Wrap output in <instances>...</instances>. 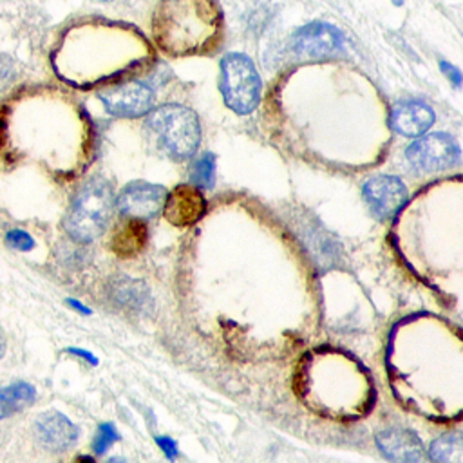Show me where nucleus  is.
<instances>
[{"label":"nucleus","instance_id":"nucleus-23","mask_svg":"<svg viewBox=\"0 0 463 463\" xmlns=\"http://www.w3.org/2000/svg\"><path fill=\"white\" fill-rule=\"evenodd\" d=\"M67 353H71V355L75 356H80V358L87 360L89 364L98 365V356L93 355V353L87 351V349H82V347H67Z\"/></svg>","mask_w":463,"mask_h":463},{"label":"nucleus","instance_id":"nucleus-19","mask_svg":"<svg viewBox=\"0 0 463 463\" xmlns=\"http://www.w3.org/2000/svg\"><path fill=\"white\" fill-rule=\"evenodd\" d=\"M120 434H118V429L114 427V423L107 422L102 423L96 431V437L93 440V449L96 455H103V453H107L112 446H114L116 441H118Z\"/></svg>","mask_w":463,"mask_h":463},{"label":"nucleus","instance_id":"nucleus-16","mask_svg":"<svg viewBox=\"0 0 463 463\" xmlns=\"http://www.w3.org/2000/svg\"><path fill=\"white\" fill-rule=\"evenodd\" d=\"M111 294L114 301L125 308H132V310H145L151 301L149 288L142 281L129 279V277H118L112 281Z\"/></svg>","mask_w":463,"mask_h":463},{"label":"nucleus","instance_id":"nucleus-24","mask_svg":"<svg viewBox=\"0 0 463 463\" xmlns=\"http://www.w3.org/2000/svg\"><path fill=\"white\" fill-rule=\"evenodd\" d=\"M66 303H67V306L73 308V310H76V312L80 313V315H91V313H93V310H91L89 306H85L84 303L76 301V298H67Z\"/></svg>","mask_w":463,"mask_h":463},{"label":"nucleus","instance_id":"nucleus-6","mask_svg":"<svg viewBox=\"0 0 463 463\" xmlns=\"http://www.w3.org/2000/svg\"><path fill=\"white\" fill-rule=\"evenodd\" d=\"M342 35L337 27L313 22L301 27L291 38V51L304 60H322L342 51Z\"/></svg>","mask_w":463,"mask_h":463},{"label":"nucleus","instance_id":"nucleus-28","mask_svg":"<svg viewBox=\"0 0 463 463\" xmlns=\"http://www.w3.org/2000/svg\"><path fill=\"white\" fill-rule=\"evenodd\" d=\"M107 463H127L123 458H111Z\"/></svg>","mask_w":463,"mask_h":463},{"label":"nucleus","instance_id":"nucleus-8","mask_svg":"<svg viewBox=\"0 0 463 463\" xmlns=\"http://www.w3.org/2000/svg\"><path fill=\"white\" fill-rule=\"evenodd\" d=\"M364 199L379 219H391L407 203V187L395 176H374L364 183Z\"/></svg>","mask_w":463,"mask_h":463},{"label":"nucleus","instance_id":"nucleus-5","mask_svg":"<svg viewBox=\"0 0 463 463\" xmlns=\"http://www.w3.org/2000/svg\"><path fill=\"white\" fill-rule=\"evenodd\" d=\"M405 156L420 172H438L453 167L458 161L460 151L455 139L447 134H429L413 142Z\"/></svg>","mask_w":463,"mask_h":463},{"label":"nucleus","instance_id":"nucleus-14","mask_svg":"<svg viewBox=\"0 0 463 463\" xmlns=\"http://www.w3.org/2000/svg\"><path fill=\"white\" fill-rule=\"evenodd\" d=\"M111 245L118 257H134L147 245V227L139 219H129L114 232Z\"/></svg>","mask_w":463,"mask_h":463},{"label":"nucleus","instance_id":"nucleus-15","mask_svg":"<svg viewBox=\"0 0 463 463\" xmlns=\"http://www.w3.org/2000/svg\"><path fill=\"white\" fill-rule=\"evenodd\" d=\"M36 391L29 382H15L0 389V420L20 413L35 402Z\"/></svg>","mask_w":463,"mask_h":463},{"label":"nucleus","instance_id":"nucleus-3","mask_svg":"<svg viewBox=\"0 0 463 463\" xmlns=\"http://www.w3.org/2000/svg\"><path fill=\"white\" fill-rule=\"evenodd\" d=\"M149 127L170 156L185 160L196 154L201 142V127L196 112L169 103L161 105L149 116Z\"/></svg>","mask_w":463,"mask_h":463},{"label":"nucleus","instance_id":"nucleus-12","mask_svg":"<svg viewBox=\"0 0 463 463\" xmlns=\"http://www.w3.org/2000/svg\"><path fill=\"white\" fill-rule=\"evenodd\" d=\"M434 123V111L422 102H400L393 107L389 125L407 138H418Z\"/></svg>","mask_w":463,"mask_h":463},{"label":"nucleus","instance_id":"nucleus-10","mask_svg":"<svg viewBox=\"0 0 463 463\" xmlns=\"http://www.w3.org/2000/svg\"><path fill=\"white\" fill-rule=\"evenodd\" d=\"M163 214L174 227H192L206 214V199L194 185H179L167 194Z\"/></svg>","mask_w":463,"mask_h":463},{"label":"nucleus","instance_id":"nucleus-11","mask_svg":"<svg viewBox=\"0 0 463 463\" xmlns=\"http://www.w3.org/2000/svg\"><path fill=\"white\" fill-rule=\"evenodd\" d=\"M377 446L391 463H429V455L420 438L407 429L391 427L377 434Z\"/></svg>","mask_w":463,"mask_h":463},{"label":"nucleus","instance_id":"nucleus-22","mask_svg":"<svg viewBox=\"0 0 463 463\" xmlns=\"http://www.w3.org/2000/svg\"><path fill=\"white\" fill-rule=\"evenodd\" d=\"M440 69H441V73L449 78L450 84L455 85V87H462L463 75L458 67L453 66V63H449V62H440Z\"/></svg>","mask_w":463,"mask_h":463},{"label":"nucleus","instance_id":"nucleus-29","mask_svg":"<svg viewBox=\"0 0 463 463\" xmlns=\"http://www.w3.org/2000/svg\"><path fill=\"white\" fill-rule=\"evenodd\" d=\"M0 349H2V342H0Z\"/></svg>","mask_w":463,"mask_h":463},{"label":"nucleus","instance_id":"nucleus-4","mask_svg":"<svg viewBox=\"0 0 463 463\" xmlns=\"http://www.w3.org/2000/svg\"><path fill=\"white\" fill-rule=\"evenodd\" d=\"M221 89L228 107L237 114H248L261 100V78L246 54H227L221 62Z\"/></svg>","mask_w":463,"mask_h":463},{"label":"nucleus","instance_id":"nucleus-2","mask_svg":"<svg viewBox=\"0 0 463 463\" xmlns=\"http://www.w3.org/2000/svg\"><path fill=\"white\" fill-rule=\"evenodd\" d=\"M114 206V194L105 179H93L78 192L63 219L67 234L75 241L89 243L107 227Z\"/></svg>","mask_w":463,"mask_h":463},{"label":"nucleus","instance_id":"nucleus-21","mask_svg":"<svg viewBox=\"0 0 463 463\" xmlns=\"http://www.w3.org/2000/svg\"><path fill=\"white\" fill-rule=\"evenodd\" d=\"M156 443H158V447L161 449V453L167 456V460H170V462H176V458H178V455H179V449H178V443H176V440H172L170 437H156Z\"/></svg>","mask_w":463,"mask_h":463},{"label":"nucleus","instance_id":"nucleus-13","mask_svg":"<svg viewBox=\"0 0 463 463\" xmlns=\"http://www.w3.org/2000/svg\"><path fill=\"white\" fill-rule=\"evenodd\" d=\"M36 434L47 449L67 450L78 440V427L66 414L47 411L36 420Z\"/></svg>","mask_w":463,"mask_h":463},{"label":"nucleus","instance_id":"nucleus-20","mask_svg":"<svg viewBox=\"0 0 463 463\" xmlns=\"http://www.w3.org/2000/svg\"><path fill=\"white\" fill-rule=\"evenodd\" d=\"M6 243H8V246H11V248L15 250H20V252H29V250L35 248V239H33L27 232L18 230V228L8 232Z\"/></svg>","mask_w":463,"mask_h":463},{"label":"nucleus","instance_id":"nucleus-17","mask_svg":"<svg viewBox=\"0 0 463 463\" xmlns=\"http://www.w3.org/2000/svg\"><path fill=\"white\" fill-rule=\"evenodd\" d=\"M429 462L463 463V432H447L429 447Z\"/></svg>","mask_w":463,"mask_h":463},{"label":"nucleus","instance_id":"nucleus-26","mask_svg":"<svg viewBox=\"0 0 463 463\" xmlns=\"http://www.w3.org/2000/svg\"><path fill=\"white\" fill-rule=\"evenodd\" d=\"M4 134H6V114L0 112V147H2V142H4Z\"/></svg>","mask_w":463,"mask_h":463},{"label":"nucleus","instance_id":"nucleus-25","mask_svg":"<svg viewBox=\"0 0 463 463\" xmlns=\"http://www.w3.org/2000/svg\"><path fill=\"white\" fill-rule=\"evenodd\" d=\"M11 75V62L6 56H0V85L4 84Z\"/></svg>","mask_w":463,"mask_h":463},{"label":"nucleus","instance_id":"nucleus-27","mask_svg":"<svg viewBox=\"0 0 463 463\" xmlns=\"http://www.w3.org/2000/svg\"><path fill=\"white\" fill-rule=\"evenodd\" d=\"M76 463H94V460L91 458V456H80V458H78V462Z\"/></svg>","mask_w":463,"mask_h":463},{"label":"nucleus","instance_id":"nucleus-9","mask_svg":"<svg viewBox=\"0 0 463 463\" xmlns=\"http://www.w3.org/2000/svg\"><path fill=\"white\" fill-rule=\"evenodd\" d=\"M165 199L167 190L163 187L152 185V183L136 181L123 188L116 205L121 214L127 215L129 219L145 221V219L160 214V210L165 206Z\"/></svg>","mask_w":463,"mask_h":463},{"label":"nucleus","instance_id":"nucleus-1","mask_svg":"<svg viewBox=\"0 0 463 463\" xmlns=\"http://www.w3.org/2000/svg\"><path fill=\"white\" fill-rule=\"evenodd\" d=\"M223 31L215 0H161L152 18V36L163 53L192 56L206 53Z\"/></svg>","mask_w":463,"mask_h":463},{"label":"nucleus","instance_id":"nucleus-7","mask_svg":"<svg viewBox=\"0 0 463 463\" xmlns=\"http://www.w3.org/2000/svg\"><path fill=\"white\" fill-rule=\"evenodd\" d=\"M100 100L112 116L120 118H138L145 116L154 107V93L151 87L139 82L116 85L100 93Z\"/></svg>","mask_w":463,"mask_h":463},{"label":"nucleus","instance_id":"nucleus-18","mask_svg":"<svg viewBox=\"0 0 463 463\" xmlns=\"http://www.w3.org/2000/svg\"><path fill=\"white\" fill-rule=\"evenodd\" d=\"M192 181L197 188H212L215 183V158L214 154H203L192 167Z\"/></svg>","mask_w":463,"mask_h":463}]
</instances>
